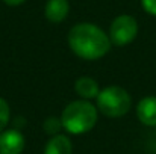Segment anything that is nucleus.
<instances>
[{
    "label": "nucleus",
    "mask_w": 156,
    "mask_h": 154,
    "mask_svg": "<svg viewBox=\"0 0 156 154\" xmlns=\"http://www.w3.org/2000/svg\"><path fill=\"white\" fill-rule=\"evenodd\" d=\"M70 49L79 57L94 60L105 56L111 49V38L91 23H80L71 27L68 33Z\"/></svg>",
    "instance_id": "f257e3e1"
},
{
    "label": "nucleus",
    "mask_w": 156,
    "mask_h": 154,
    "mask_svg": "<svg viewBox=\"0 0 156 154\" xmlns=\"http://www.w3.org/2000/svg\"><path fill=\"white\" fill-rule=\"evenodd\" d=\"M136 115L140 121L149 127L156 125V97H146L136 106Z\"/></svg>",
    "instance_id": "423d86ee"
},
{
    "label": "nucleus",
    "mask_w": 156,
    "mask_h": 154,
    "mask_svg": "<svg viewBox=\"0 0 156 154\" xmlns=\"http://www.w3.org/2000/svg\"><path fill=\"white\" fill-rule=\"evenodd\" d=\"M9 106L3 98H0V132L6 127L8 121H9Z\"/></svg>",
    "instance_id": "9b49d317"
},
{
    "label": "nucleus",
    "mask_w": 156,
    "mask_h": 154,
    "mask_svg": "<svg viewBox=\"0 0 156 154\" xmlns=\"http://www.w3.org/2000/svg\"><path fill=\"white\" fill-rule=\"evenodd\" d=\"M97 106L103 115L109 118H118L129 112L132 106V100H130V95L123 88L109 86L99 92Z\"/></svg>",
    "instance_id": "7ed1b4c3"
},
{
    "label": "nucleus",
    "mask_w": 156,
    "mask_h": 154,
    "mask_svg": "<svg viewBox=\"0 0 156 154\" xmlns=\"http://www.w3.org/2000/svg\"><path fill=\"white\" fill-rule=\"evenodd\" d=\"M74 89H76V92H77L80 97H83V98H94V97H97L99 92H100L97 82H96L94 79H91V77H80V79L76 82Z\"/></svg>",
    "instance_id": "6e6552de"
},
{
    "label": "nucleus",
    "mask_w": 156,
    "mask_h": 154,
    "mask_svg": "<svg viewBox=\"0 0 156 154\" xmlns=\"http://www.w3.org/2000/svg\"><path fill=\"white\" fill-rule=\"evenodd\" d=\"M68 11L67 0H47L46 3V18L52 23H61L68 15Z\"/></svg>",
    "instance_id": "0eeeda50"
},
{
    "label": "nucleus",
    "mask_w": 156,
    "mask_h": 154,
    "mask_svg": "<svg viewBox=\"0 0 156 154\" xmlns=\"http://www.w3.org/2000/svg\"><path fill=\"white\" fill-rule=\"evenodd\" d=\"M138 33V23L130 15H118L109 29L111 41L115 46H126L135 39Z\"/></svg>",
    "instance_id": "20e7f679"
},
{
    "label": "nucleus",
    "mask_w": 156,
    "mask_h": 154,
    "mask_svg": "<svg viewBox=\"0 0 156 154\" xmlns=\"http://www.w3.org/2000/svg\"><path fill=\"white\" fill-rule=\"evenodd\" d=\"M71 142L67 136L58 135L53 139L49 141V144L46 145L44 154H71Z\"/></svg>",
    "instance_id": "1a4fd4ad"
},
{
    "label": "nucleus",
    "mask_w": 156,
    "mask_h": 154,
    "mask_svg": "<svg viewBox=\"0 0 156 154\" xmlns=\"http://www.w3.org/2000/svg\"><path fill=\"white\" fill-rule=\"evenodd\" d=\"M3 2L9 6H17V5H21L23 2H26V0H3Z\"/></svg>",
    "instance_id": "ddd939ff"
},
{
    "label": "nucleus",
    "mask_w": 156,
    "mask_h": 154,
    "mask_svg": "<svg viewBox=\"0 0 156 154\" xmlns=\"http://www.w3.org/2000/svg\"><path fill=\"white\" fill-rule=\"evenodd\" d=\"M141 3H143V8L146 12L156 17V0H141Z\"/></svg>",
    "instance_id": "f8f14e48"
},
{
    "label": "nucleus",
    "mask_w": 156,
    "mask_h": 154,
    "mask_svg": "<svg viewBox=\"0 0 156 154\" xmlns=\"http://www.w3.org/2000/svg\"><path fill=\"white\" fill-rule=\"evenodd\" d=\"M24 144V136L18 130H6L0 135V154H20Z\"/></svg>",
    "instance_id": "39448f33"
},
{
    "label": "nucleus",
    "mask_w": 156,
    "mask_h": 154,
    "mask_svg": "<svg viewBox=\"0 0 156 154\" xmlns=\"http://www.w3.org/2000/svg\"><path fill=\"white\" fill-rule=\"evenodd\" d=\"M61 127H62V121H61L59 118H55V116L49 118V119L44 122V130H46V133H49V135L58 133Z\"/></svg>",
    "instance_id": "9d476101"
},
{
    "label": "nucleus",
    "mask_w": 156,
    "mask_h": 154,
    "mask_svg": "<svg viewBox=\"0 0 156 154\" xmlns=\"http://www.w3.org/2000/svg\"><path fill=\"white\" fill-rule=\"evenodd\" d=\"M62 127L73 135H82L90 132L97 122V109L88 101L70 103L62 112Z\"/></svg>",
    "instance_id": "f03ea898"
}]
</instances>
